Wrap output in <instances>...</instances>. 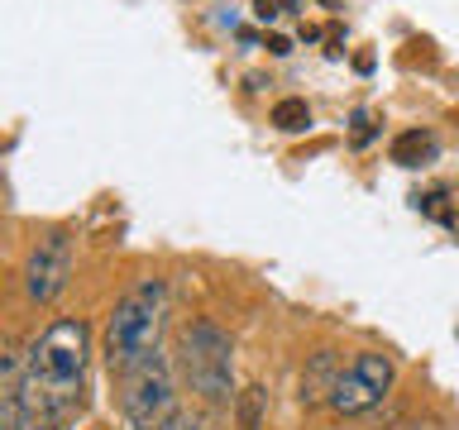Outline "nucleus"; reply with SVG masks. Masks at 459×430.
Segmentation results:
<instances>
[{"mask_svg":"<svg viewBox=\"0 0 459 430\" xmlns=\"http://www.w3.org/2000/svg\"><path fill=\"white\" fill-rule=\"evenodd\" d=\"M86 358H91V325L82 315L53 321L20 358V387L29 421H63L77 411L82 387H86Z\"/></svg>","mask_w":459,"mask_h":430,"instance_id":"1","label":"nucleus"},{"mask_svg":"<svg viewBox=\"0 0 459 430\" xmlns=\"http://www.w3.org/2000/svg\"><path fill=\"white\" fill-rule=\"evenodd\" d=\"M163 321H168V287L163 278H143L139 287L115 301L110 321H106V358L110 368H129L139 358L158 354V335H163Z\"/></svg>","mask_w":459,"mask_h":430,"instance_id":"2","label":"nucleus"},{"mask_svg":"<svg viewBox=\"0 0 459 430\" xmlns=\"http://www.w3.org/2000/svg\"><path fill=\"white\" fill-rule=\"evenodd\" d=\"M178 368L192 383V392L211 407L235 397V344L215 321H192L178 344Z\"/></svg>","mask_w":459,"mask_h":430,"instance_id":"3","label":"nucleus"},{"mask_svg":"<svg viewBox=\"0 0 459 430\" xmlns=\"http://www.w3.org/2000/svg\"><path fill=\"white\" fill-rule=\"evenodd\" d=\"M120 416L129 430H163L172 416V373L163 354H149L120 373Z\"/></svg>","mask_w":459,"mask_h":430,"instance_id":"4","label":"nucleus"},{"mask_svg":"<svg viewBox=\"0 0 459 430\" xmlns=\"http://www.w3.org/2000/svg\"><path fill=\"white\" fill-rule=\"evenodd\" d=\"M393 378H397V368L387 354H354L350 364L335 373V387H330L325 401H330V411H340V416H364L393 392Z\"/></svg>","mask_w":459,"mask_h":430,"instance_id":"5","label":"nucleus"},{"mask_svg":"<svg viewBox=\"0 0 459 430\" xmlns=\"http://www.w3.org/2000/svg\"><path fill=\"white\" fill-rule=\"evenodd\" d=\"M67 278H72V235L67 229H48L24 258V292L34 306H48L67 287Z\"/></svg>","mask_w":459,"mask_h":430,"instance_id":"6","label":"nucleus"},{"mask_svg":"<svg viewBox=\"0 0 459 430\" xmlns=\"http://www.w3.org/2000/svg\"><path fill=\"white\" fill-rule=\"evenodd\" d=\"M387 153H393L397 168H421L426 158H436V134H430V129H407V134L393 139Z\"/></svg>","mask_w":459,"mask_h":430,"instance_id":"7","label":"nucleus"},{"mask_svg":"<svg viewBox=\"0 0 459 430\" xmlns=\"http://www.w3.org/2000/svg\"><path fill=\"white\" fill-rule=\"evenodd\" d=\"M273 125L282 129V134H301V129L311 125V106L301 96H287V100H278L273 106Z\"/></svg>","mask_w":459,"mask_h":430,"instance_id":"8","label":"nucleus"},{"mask_svg":"<svg viewBox=\"0 0 459 430\" xmlns=\"http://www.w3.org/2000/svg\"><path fill=\"white\" fill-rule=\"evenodd\" d=\"M292 5H297V0H254V14H258L264 24H273L282 10H292Z\"/></svg>","mask_w":459,"mask_h":430,"instance_id":"9","label":"nucleus"},{"mask_svg":"<svg viewBox=\"0 0 459 430\" xmlns=\"http://www.w3.org/2000/svg\"><path fill=\"white\" fill-rule=\"evenodd\" d=\"M163 430H215V426L206 421V416H192V411H178V416H172V421H168Z\"/></svg>","mask_w":459,"mask_h":430,"instance_id":"10","label":"nucleus"},{"mask_svg":"<svg viewBox=\"0 0 459 430\" xmlns=\"http://www.w3.org/2000/svg\"><path fill=\"white\" fill-rule=\"evenodd\" d=\"M436 201H445V196H426V201H421V206H426L430 215H436V211H440V206H436ZM445 225H450V229H459V215H455V211H445Z\"/></svg>","mask_w":459,"mask_h":430,"instance_id":"11","label":"nucleus"},{"mask_svg":"<svg viewBox=\"0 0 459 430\" xmlns=\"http://www.w3.org/2000/svg\"><path fill=\"white\" fill-rule=\"evenodd\" d=\"M268 53L273 57H287V53H292V43H287L282 34H268Z\"/></svg>","mask_w":459,"mask_h":430,"instance_id":"12","label":"nucleus"},{"mask_svg":"<svg viewBox=\"0 0 459 430\" xmlns=\"http://www.w3.org/2000/svg\"><path fill=\"white\" fill-rule=\"evenodd\" d=\"M34 430H57L53 421H34Z\"/></svg>","mask_w":459,"mask_h":430,"instance_id":"13","label":"nucleus"}]
</instances>
